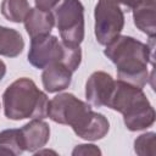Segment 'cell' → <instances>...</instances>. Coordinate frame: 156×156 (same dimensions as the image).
I'll return each mask as SVG.
<instances>
[{"mask_svg": "<svg viewBox=\"0 0 156 156\" xmlns=\"http://www.w3.org/2000/svg\"><path fill=\"white\" fill-rule=\"evenodd\" d=\"M72 155H101V150L94 144H80L74 147Z\"/></svg>", "mask_w": 156, "mask_h": 156, "instance_id": "cell-17", "label": "cell"}, {"mask_svg": "<svg viewBox=\"0 0 156 156\" xmlns=\"http://www.w3.org/2000/svg\"><path fill=\"white\" fill-rule=\"evenodd\" d=\"M24 149L21 129H5L0 132V155L18 156Z\"/></svg>", "mask_w": 156, "mask_h": 156, "instance_id": "cell-14", "label": "cell"}, {"mask_svg": "<svg viewBox=\"0 0 156 156\" xmlns=\"http://www.w3.org/2000/svg\"><path fill=\"white\" fill-rule=\"evenodd\" d=\"M48 117L55 123L69 126L77 136L88 141L102 139L110 129L102 113L94 112L90 104L71 93H61L49 101Z\"/></svg>", "mask_w": 156, "mask_h": 156, "instance_id": "cell-1", "label": "cell"}, {"mask_svg": "<svg viewBox=\"0 0 156 156\" xmlns=\"http://www.w3.org/2000/svg\"><path fill=\"white\" fill-rule=\"evenodd\" d=\"M94 17L96 40L105 46L113 41L124 27V13L119 5L112 0H98Z\"/></svg>", "mask_w": 156, "mask_h": 156, "instance_id": "cell-7", "label": "cell"}, {"mask_svg": "<svg viewBox=\"0 0 156 156\" xmlns=\"http://www.w3.org/2000/svg\"><path fill=\"white\" fill-rule=\"evenodd\" d=\"M5 74H6V65L2 60H0V80L5 77Z\"/></svg>", "mask_w": 156, "mask_h": 156, "instance_id": "cell-20", "label": "cell"}, {"mask_svg": "<svg viewBox=\"0 0 156 156\" xmlns=\"http://www.w3.org/2000/svg\"><path fill=\"white\" fill-rule=\"evenodd\" d=\"M55 22L61 40L80 45L84 39V6L79 0H62L55 9Z\"/></svg>", "mask_w": 156, "mask_h": 156, "instance_id": "cell-6", "label": "cell"}, {"mask_svg": "<svg viewBox=\"0 0 156 156\" xmlns=\"http://www.w3.org/2000/svg\"><path fill=\"white\" fill-rule=\"evenodd\" d=\"M30 7L27 0H2L1 13L2 16L13 23H21L24 21Z\"/></svg>", "mask_w": 156, "mask_h": 156, "instance_id": "cell-15", "label": "cell"}, {"mask_svg": "<svg viewBox=\"0 0 156 156\" xmlns=\"http://www.w3.org/2000/svg\"><path fill=\"white\" fill-rule=\"evenodd\" d=\"M35 1V7L43 11H50L54 7L57 6L60 0H34Z\"/></svg>", "mask_w": 156, "mask_h": 156, "instance_id": "cell-18", "label": "cell"}, {"mask_svg": "<svg viewBox=\"0 0 156 156\" xmlns=\"http://www.w3.org/2000/svg\"><path fill=\"white\" fill-rule=\"evenodd\" d=\"M72 71L62 63H51L43 69L41 82L48 93H58L67 89L72 80Z\"/></svg>", "mask_w": 156, "mask_h": 156, "instance_id": "cell-10", "label": "cell"}, {"mask_svg": "<svg viewBox=\"0 0 156 156\" xmlns=\"http://www.w3.org/2000/svg\"><path fill=\"white\" fill-rule=\"evenodd\" d=\"M155 136L154 132H147L139 135L134 141V151L140 156L155 155Z\"/></svg>", "mask_w": 156, "mask_h": 156, "instance_id": "cell-16", "label": "cell"}, {"mask_svg": "<svg viewBox=\"0 0 156 156\" xmlns=\"http://www.w3.org/2000/svg\"><path fill=\"white\" fill-rule=\"evenodd\" d=\"M24 49V40L20 32L13 28L0 26V55L17 57Z\"/></svg>", "mask_w": 156, "mask_h": 156, "instance_id": "cell-13", "label": "cell"}, {"mask_svg": "<svg viewBox=\"0 0 156 156\" xmlns=\"http://www.w3.org/2000/svg\"><path fill=\"white\" fill-rule=\"evenodd\" d=\"M28 62L38 69L51 63H62L74 72L82 62V50L79 45L67 44L51 34L35 37L30 40Z\"/></svg>", "mask_w": 156, "mask_h": 156, "instance_id": "cell-5", "label": "cell"}, {"mask_svg": "<svg viewBox=\"0 0 156 156\" xmlns=\"http://www.w3.org/2000/svg\"><path fill=\"white\" fill-rule=\"evenodd\" d=\"M21 129L24 149L29 152H37L46 145L50 139V127L46 122L39 118H33Z\"/></svg>", "mask_w": 156, "mask_h": 156, "instance_id": "cell-9", "label": "cell"}, {"mask_svg": "<svg viewBox=\"0 0 156 156\" xmlns=\"http://www.w3.org/2000/svg\"><path fill=\"white\" fill-rule=\"evenodd\" d=\"M4 113L9 119L46 118L49 99L37 84L26 77L12 82L2 94Z\"/></svg>", "mask_w": 156, "mask_h": 156, "instance_id": "cell-4", "label": "cell"}, {"mask_svg": "<svg viewBox=\"0 0 156 156\" xmlns=\"http://www.w3.org/2000/svg\"><path fill=\"white\" fill-rule=\"evenodd\" d=\"M23 23L28 35L32 39L50 34L55 26V17L51 11H43L34 7L29 10Z\"/></svg>", "mask_w": 156, "mask_h": 156, "instance_id": "cell-11", "label": "cell"}, {"mask_svg": "<svg viewBox=\"0 0 156 156\" xmlns=\"http://www.w3.org/2000/svg\"><path fill=\"white\" fill-rule=\"evenodd\" d=\"M113 84L115 79L104 71L91 73L85 84V99L88 104L95 107L106 106Z\"/></svg>", "mask_w": 156, "mask_h": 156, "instance_id": "cell-8", "label": "cell"}, {"mask_svg": "<svg viewBox=\"0 0 156 156\" xmlns=\"http://www.w3.org/2000/svg\"><path fill=\"white\" fill-rule=\"evenodd\" d=\"M113 2H116V4H118V5H124L126 7H128V9H133V6L139 1V0H112Z\"/></svg>", "mask_w": 156, "mask_h": 156, "instance_id": "cell-19", "label": "cell"}, {"mask_svg": "<svg viewBox=\"0 0 156 156\" xmlns=\"http://www.w3.org/2000/svg\"><path fill=\"white\" fill-rule=\"evenodd\" d=\"M132 11L135 27L150 38H155V0H139L133 6Z\"/></svg>", "mask_w": 156, "mask_h": 156, "instance_id": "cell-12", "label": "cell"}, {"mask_svg": "<svg viewBox=\"0 0 156 156\" xmlns=\"http://www.w3.org/2000/svg\"><path fill=\"white\" fill-rule=\"evenodd\" d=\"M106 107L123 115V122L130 132H138L155 123V110L143 88L124 80H115Z\"/></svg>", "mask_w": 156, "mask_h": 156, "instance_id": "cell-3", "label": "cell"}, {"mask_svg": "<svg viewBox=\"0 0 156 156\" xmlns=\"http://www.w3.org/2000/svg\"><path fill=\"white\" fill-rule=\"evenodd\" d=\"M152 48L133 37L118 35L106 45L104 54L116 66L118 79L144 88L149 80L147 65H154Z\"/></svg>", "mask_w": 156, "mask_h": 156, "instance_id": "cell-2", "label": "cell"}]
</instances>
